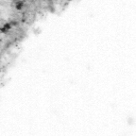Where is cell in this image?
Here are the masks:
<instances>
[{"label":"cell","mask_w":136,"mask_h":136,"mask_svg":"<svg viewBox=\"0 0 136 136\" xmlns=\"http://www.w3.org/2000/svg\"><path fill=\"white\" fill-rule=\"evenodd\" d=\"M13 27L11 26V24H10L9 21L7 22H5V24H3L1 27H0V32L1 33H3V34H5V33H7L10 30H11Z\"/></svg>","instance_id":"1"},{"label":"cell","mask_w":136,"mask_h":136,"mask_svg":"<svg viewBox=\"0 0 136 136\" xmlns=\"http://www.w3.org/2000/svg\"><path fill=\"white\" fill-rule=\"evenodd\" d=\"M13 4H14V7L16 10H18V11H21V10L24 9V6H25V2L24 1H15Z\"/></svg>","instance_id":"2"}]
</instances>
